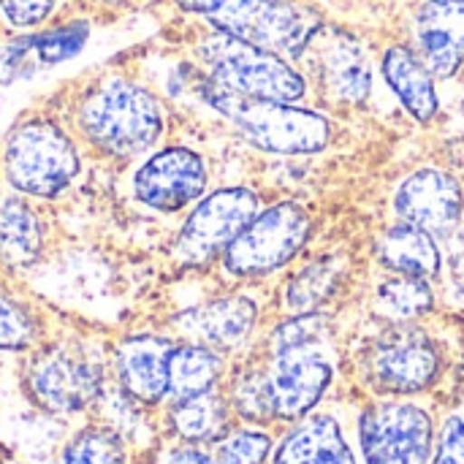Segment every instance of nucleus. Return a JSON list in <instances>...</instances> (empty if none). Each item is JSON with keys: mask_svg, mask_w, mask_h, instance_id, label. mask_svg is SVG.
<instances>
[{"mask_svg": "<svg viewBox=\"0 0 464 464\" xmlns=\"http://www.w3.org/2000/svg\"><path fill=\"white\" fill-rule=\"evenodd\" d=\"M383 76L408 114L419 122H432L440 103L427 63L408 46H392L383 57Z\"/></svg>", "mask_w": 464, "mask_h": 464, "instance_id": "nucleus-20", "label": "nucleus"}, {"mask_svg": "<svg viewBox=\"0 0 464 464\" xmlns=\"http://www.w3.org/2000/svg\"><path fill=\"white\" fill-rule=\"evenodd\" d=\"M364 372L381 394H419L438 381L440 353L421 329H394L370 348Z\"/></svg>", "mask_w": 464, "mask_h": 464, "instance_id": "nucleus-10", "label": "nucleus"}, {"mask_svg": "<svg viewBox=\"0 0 464 464\" xmlns=\"http://www.w3.org/2000/svg\"><path fill=\"white\" fill-rule=\"evenodd\" d=\"M84 41H87V24L73 22V24L49 30L38 38H30V49L35 52L41 63H60V60L73 57L84 46Z\"/></svg>", "mask_w": 464, "mask_h": 464, "instance_id": "nucleus-29", "label": "nucleus"}, {"mask_svg": "<svg viewBox=\"0 0 464 464\" xmlns=\"http://www.w3.org/2000/svg\"><path fill=\"white\" fill-rule=\"evenodd\" d=\"M435 427L430 413L413 402H378L359 419L364 464H430Z\"/></svg>", "mask_w": 464, "mask_h": 464, "instance_id": "nucleus-8", "label": "nucleus"}, {"mask_svg": "<svg viewBox=\"0 0 464 464\" xmlns=\"http://www.w3.org/2000/svg\"><path fill=\"white\" fill-rule=\"evenodd\" d=\"M33 321L30 315L11 302L5 294H0V348L3 351H22L33 343Z\"/></svg>", "mask_w": 464, "mask_h": 464, "instance_id": "nucleus-30", "label": "nucleus"}, {"mask_svg": "<svg viewBox=\"0 0 464 464\" xmlns=\"http://www.w3.org/2000/svg\"><path fill=\"white\" fill-rule=\"evenodd\" d=\"M41 245L44 231L35 212L19 198H0V261L11 266L33 264Z\"/></svg>", "mask_w": 464, "mask_h": 464, "instance_id": "nucleus-22", "label": "nucleus"}, {"mask_svg": "<svg viewBox=\"0 0 464 464\" xmlns=\"http://www.w3.org/2000/svg\"><path fill=\"white\" fill-rule=\"evenodd\" d=\"M207 19L215 30L280 57H302L324 27L321 14L296 0H212Z\"/></svg>", "mask_w": 464, "mask_h": 464, "instance_id": "nucleus-4", "label": "nucleus"}, {"mask_svg": "<svg viewBox=\"0 0 464 464\" xmlns=\"http://www.w3.org/2000/svg\"><path fill=\"white\" fill-rule=\"evenodd\" d=\"M258 215V196L247 188H223L207 196L188 218L177 239V256L201 266L226 253Z\"/></svg>", "mask_w": 464, "mask_h": 464, "instance_id": "nucleus-9", "label": "nucleus"}, {"mask_svg": "<svg viewBox=\"0 0 464 464\" xmlns=\"http://www.w3.org/2000/svg\"><path fill=\"white\" fill-rule=\"evenodd\" d=\"M79 122L90 141L103 152L130 158L158 141L163 111L144 87L125 79H109L84 98Z\"/></svg>", "mask_w": 464, "mask_h": 464, "instance_id": "nucleus-3", "label": "nucleus"}, {"mask_svg": "<svg viewBox=\"0 0 464 464\" xmlns=\"http://www.w3.org/2000/svg\"><path fill=\"white\" fill-rule=\"evenodd\" d=\"M394 212L432 237H449L464 212L462 185L440 169H419L394 193Z\"/></svg>", "mask_w": 464, "mask_h": 464, "instance_id": "nucleus-12", "label": "nucleus"}, {"mask_svg": "<svg viewBox=\"0 0 464 464\" xmlns=\"http://www.w3.org/2000/svg\"><path fill=\"white\" fill-rule=\"evenodd\" d=\"M160 464H223L218 459V454L212 451H201V449H177V451H169Z\"/></svg>", "mask_w": 464, "mask_h": 464, "instance_id": "nucleus-33", "label": "nucleus"}, {"mask_svg": "<svg viewBox=\"0 0 464 464\" xmlns=\"http://www.w3.org/2000/svg\"><path fill=\"white\" fill-rule=\"evenodd\" d=\"M324 90L340 103H362L372 90V71L362 44L334 27H321L310 46Z\"/></svg>", "mask_w": 464, "mask_h": 464, "instance_id": "nucleus-14", "label": "nucleus"}, {"mask_svg": "<svg viewBox=\"0 0 464 464\" xmlns=\"http://www.w3.org/2000/svg\"><path fill=\"white\" fill-rule=\"evenodd\" d=\"M416 38L432 76H454L464 63V0H427L416 14Z\"/></svg>", "mask_w": 464, "mask_h": 464, "instance_id": "nucleus-15", "label": "nucleus"}, {"mask_svg": "<svg viewBox=\"0 0 464 464\" xmlns=\"http://www.w3.org/2000/svg\"><path fill=\"white\" fill-rule=\"evenodd\" d=\"M345 277V266L334 256H321L304 264L288 283H285V307L291 315L318 313L324 302L334 296Z\"/></svg>", "mask_w": 464, "mask_h": 464, "instance_id": "nucleus-21", "label": "nucleus"}, {"mask_svg": "<svg viewBox=\"0 0 464 464\" xmlns=\"http://www.w3.org/2000/svg\"><path fill=\"white\" fill-rule=\"evenodd\" d=\"M432 464H464V419H451L443 427Z\"/></svg>", "mask_w": 464, "mask_h": 464, "instance_id": "nucleus-32", "label": "nucleus"}, {"mask_svg": "<svg viewBox=\"0 0 464 464\" xmlns=\"http://www.w3.org/2000/svg\"><path fill=\"white\" fill-rule=\"evenodd\" d=\"M79 171L71 139L49 120L19 125L5 147V174L30 196H57Z\"/></svg>", "mask_w": 464, "mask_h": 464, "instance_id": "nucleus-7", "label": "nucleus"}, {"mask_svg": "<svg viewBox=\"0 0 464 464\" xmlns=\"http://www.w3.org/2000/svg\"><path fill=\"white\" fill-rule=\"evenodd\" d=\"M171 424L177 435L188 443H218L228 430V405L218 392H204L179 400L171 411Z\"/></svg>", "mask_w": 464, "mask_h": 464, "instance_id": "nucleus-23", "label": "nucleus"}, {"mask_svg": "<svg viewBox=\"0 0 464 464\" xmlns=\"http://www.w3.org/2000/svg\"><path fill=\"white\" fill-rule=\"evenodd\" d=\"M310 237V212L296 201H280L253 218V223L223 253V264L237 277H261L291 264Z\"/></svg>", "mask_w": 464, "mask_h": 464, "instance_id": "nucleus-6", "label": "nucleus"}, {"mask_svg": "<svg viewBox=\"0 0 464 464\" xmlns=\"http://www.w3.org/2000/svg\"><path fill=\"white\" fill-rule=\"evenodd\" d=\"M375 307L383 318H389L394 324H408V321L427 315L435 307V296L424 277L394 275L392 280L378 285Z\"/></svg>", "mask_w": 464, "mask_h": 464, "instance_id": "nucleus-25", "label": "nucleus"}, {"mask_svg": "<svg viewBox=\"0 0 464 464\" xmlns=\"http://www.w3.org/2000/svg\"><path fill=\"white\" fill-rule=\"evenodd\" d=\"M133 188L141 204L160 212H177L204 193L207 166L193 150L171 147L152 155L139 169Z\"/></svg>", "mask_w": 464, "mask_h": 464, "instance_id": "nucleus-13", "label": "nucleus"}, {"mask_svg": "<svg viewBox=\"0 0 464 464\" xmlns=\"http://www.w3.org/2000/svg\"><path fill=\"white\" fill-rule=\"evenodd\" d=\"M174 345L163 337H130L117 351L122 389L141 400L158 402L169 394V359Z\"/></svg>", "mask_w": 464, "mask_h": 464, "instance_id": "nucleus-17", "label": "nucleus"}, {"mask_svg": "<svg viewBox=\"0 0 464 464\" xmlns=\"http://www.w3.org/2000/svg\"><path fill=\"white\" fill-rule=\"evenodd\" d=\"M35 402L52 413H76L101 392V370L82 353L52 348L41 353L27 375Z\"/></svg>", "mask_w": 464, "mask_h": 464, "instance_id": "nucleus-11", "label": "nucleus"}, {"mask_svg": "<svg viewBox=\"0 0 464 464\" xmlns=\"http://www.w3.org/2000/svg\"><path fill=\"white\" fill-rule=\"evenodd\" d=\"M54 8V0H0V11L14 27H35Z\"/></svg>", "mask_w": 464, "mask_h": 464, "instance_id": "nucleus-31", "label": "nucleus"}, {"mask_svg": "<svg viewBox=\"0 0 464 464\" xmlns=\"http://www.w3.org/2000/svg\"><path fill=\"white\" fill-rule=\"evenodd\" d=\"M204 101L231 120L239 133L264 152L277 155H313L329 147L332 122L310 109H296L294 103L264 101L239 95L204 79Z\"/></svg>", "mask_w": 464, "mask_h": 464, "instance_id": "nucleus-2", "label": "nucleus"}, {"mask_svg": "<svg viewBox=\"0 0 464 464\" xmlns=\"http://www.w3.org/2000/svg\"><path fill=\"white\" fill-rule=\"evenodd\" d=\"M223 372V359L207 345L174 348L169 359V394L179 402L209 392Z\"/></svg>", "mask_w": 464, "mask_h": 464, "instance_id": "nucleus-24", "label": "nucleus"}, {"mask_svg": "<svg viewBox=\"0 0 464 464\" xmlns=\"http://www.w3.org/2000/svg\"><path fill=\"white\" fill-rule=\"evenodd\" d=\"M201 57L209 68L207 79L223 90L280 103H294L307 92L304 76L285 57L220 30L201 44Z\"/></svg>", "mask_w": 464, "mask_h": 464, "instance_id": "nucleus-5", "label": "nucleus"}, {"mask_svg": "<svg viewBox=\"0 0 464 464\" xmlns=\"http://www.w3.org/2000/svg\"><path fill=\"white\" fill-rule=\"evenodd\" d=\"M272 451V438L256 430H242L220 438L215 454L223 464H264Z\"/></svg>", "mask_w": 464, "mask_h": 464, "instance_id": "nucleus-28", "label": "nucleus"}, {"mask_svg": "<svg viewBox=\"0 0 464 464\" xmlns=\"http://www.w3.org/2000/svg\"><path fill=\"white\" fill-rule=\"evenodd\" d=\"M275 464H359L334 416H304L280 443Z\"/></svg>", "mask_w": 464, "mask_h": 464, "instance_id": "nucleus-18", "label": "nucleus"}, {"mask_svg": "<svg viewBox=\"0 0 464 464\" xmlns=\"http://www.w3.org/2000/svg\"><path fill=\"white\" fill-rule=\"evenodd\" d=\"M375 253H378V261L394 275L430 280L443 266V256H440L435 237L413 223H405V220L389 226L381 234Z\"/></svg>", "mask_w": 464, "mask_h": 464, "instance_id": "nucleus-19", "label": "nucleus"}, {"mask_svg": "<svg viewBox=\"0 0 464 464\" xmlns=\"http://www.w3.org/2000/svg\"><path fill=\"white\" fill-rule=\"evenodd\" d=\"M60 464H125L122 440L109 430H82L63 451Z\"/></svg>", "mask_w": 464, "mask_h": 464, "instance_id": "nucleus-27", "label": "nucleus"}, {"mask_svg": "<svg viewBox=\"0 0 464 464\" xmlns=\"http://www.w3.org/2000/svg\"><path fill=\"white\" fill-rule=\"evenodd\" d=\"M231 402L245 421H256V424L275 421V402H272V386H269L266 364L264 367H247L245 372H239V378L234 381Z\"/></svg>", "mask_w": 464, "mask_h": 464, "instance_id": "nucleus-26", "label": "nucleus"}, {"mask_svg": "<svg viewBox=\"0 0 464 464\" xmlns=\"http://www.w3.org/2000/svg\"><path fill=\"white\" fill-rule=\"evenodd\" d=\"M258 321V307L247 296H223L182 313L174 324L196 345L212 351L237 348L253 332Z\"/></svg>", "mask_w": 464, "mask_h": 464, "instance_id": "nucleus-16", "label": "nucleus"}, {"mask_svg": "<svg viewBox=\"0 0 464 464\" xmlns=\"http://www.w3.org/2000/svg\"><path fill=\"white\" fill-rule=\"evenodd\" d=\"M269 353L275 419L302 421L334 381L332 318L324 313L291 315L272 332Z\"/></svg>", "mask_w": 464, "mask_h": 464, "instance_id": "nucleus-1", "label": "nucleus"}, {"mask_svg": "<svg viewBox=\"0 0 464 464\" xmlns=\"http://www.w3.org/2000/svg\"><path fill=\"white\" fill-rule=\"evenodd\" d=\"M185 11H193V14H201L207 16V11L212 8V0H177Z\"/></svg>", "mask_w": 464, "mask_h": 464, "instance_id": "nucleus-34", "label": "nucleus"}]
</instances>
